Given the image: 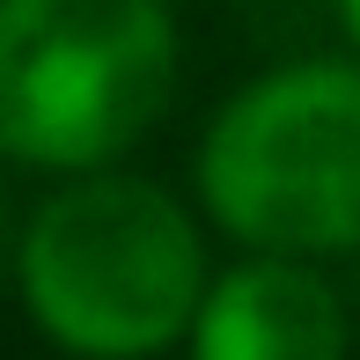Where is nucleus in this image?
<instances>
[{
    "instance_id": "nucleus-1",
    "label": "nucleus",
    "mask_w": 360,
    "mask_h": 360,
    "mask_svg": "<svg viewBox=\"0 0 360 360\" xmlns=\"http://www.w3.org/2000/svg\"><path fill=\"white\" fill-rule=\"evenodd\" d=\"M206 280L199 214L133 169L52 184L15 243V302L67 360H155L184 346Z\"/></svg>"
},
{
    "instance_id": "nucleus-2",
    "label": "nucleus",
    "mask_w": 360,
    "mask_h": 360,
    "mask_svg": "<svg viewBox=\"0 0 360 360\" xmlns=\"http://www.w3.org/2000/svg\"><path fill=\"white\" fill-rule=\"evenodd\" d=\"M199 214L236 250H360V59H287L250 74L206 118L191 155Z\"/></svg>"
},
{
    "instance_id": "nucleus-3",
    "label": "nucleus",
    "mask_w": 360,
    "mask_h": 360,
    "mask_svg": "<svg viewBox=\"0 0 360 360\" xmlns=\"http://www.w3.org/2000/svg\"><path fill=\"white\" fill-rule=\"evenodd\" d=\"M169 89V0H0V155L22 169H118Z\"/></svg>"
},
{
    "instance_id": "nucleus-4",
    "label": "nucleus",
    "mask_w": 360,
    "mask_h": 360,
    "mask_svg": "<svg viewBox=\"0 0 360 360\" xmlns=\"http://www.w3.org/2000/svg\"><path fill=\"white\" fill-rule=\"evenodd\" d=\"M184 353L191 360H346L353 323L323 265L243 250L236 265L206 280Z\"/></svg>"
},
{
    "instance_id": "nucleus-5",
    "label": "nucleus",
    "mask_w": 360,
    "mask_h": 360,
    "mask_svg": "<svg viewBox=\"0 0 360 360\" xmlns=\"http://www.w3.org/2000/svg\"><path fill=\"white\" fill-rule=\"evenodd\" d=\"M338 8V30H346V44H353V59H360V0H331Z\"/></svg>"
}]
</instances>
